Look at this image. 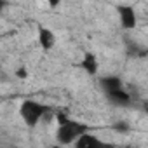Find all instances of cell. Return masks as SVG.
<instances>
[{"instance_id":"obj_3","label":"cell","mask_w":148,"mask_h":148,"mask_svg":"<svg viewBox=\"0 0 148 148\" xmlns=\"http://www.w3.org/2000/svg\"><path fill=\"white\" fill-rule=\"evenodd\" d=\"M119 14H120V23L124 28H134L136 26V14H134L132 7L122 5V7H119Z\"/></svg>"},{"instance_id":"obj_7","label":"cell","mask_w":148,"mask_h":148,"mask_svg":"<svg viewBox=\"0 0 148 148\" xmlns=\"http://www.w3.org/2000/svg\"><path fill=\"white\" fill-rule=\"evenodd\" d=\"M101 84H103V89L106 92H113V91L122 89V80L119 77H106L101 80Z\"/></svg>"},{"instance_id":"obj_11","label":"cell","mask_w":148,"mask_h":148,"mask_svg":"<svg viewBox=\"0 0 148 148\" xmlns=\"http://www.w3.org/2000/svg\"><path fill=\"white\" fill-rule=\"evenodd\" d=\"M4 7H5V2H2V0H0V11H2Z\"/></svg>"},{"instance_id":"obj_4","label":"cell","mask_w":148,"mask_h":148,"mask_svg":"<svg viewBox=\"0 0 148 148\" xmlns=\"http://www.w3.org/2000/svg\"><path fill=\"white\" fill-rule=\"evenodd\" d=\"M38 44H40V47L45 49V51L52 49L54 44H56V37H54V33H52L49 28H44V26L38 28Z\"/></svg>"},{"instance_id":"obj_1","label":"cell","mask_w":148,"mask_h":148,"mask_svg":"<svg viewBox=\"0 0 148 148\" xmlns=\"http://www.w3.org/2000/svg\"><path fill=\"white\" fill-rule=\"evenodd\" d=\"M87 132V125L79 124V122H73V120H66L64 124H59L58 132H56V139L59 145H70L73 143L79 136Z\"/></svg>"},{"instance_id":"obj_9","label":"cell","mask_w":148,"mask_h":148,"mask_svg":"<svg viewBox=\"0 0 148 148\" xmlns=\"http://www.w3.org/2000/svg\"><path fill=\"white\" fill-rule=\"evenodd\" d=\"M115 129H117V131H122V132L129 131V127H127V124H125V122H119V124H115Z\"/></svg>"},{"instance_id":"obj_12","label":"cell","mask_w":148,"mask_h":148,"mask_svg":"<svg viewBox=\"0 0 148 148\" xmlns=\"http://www.w3.org/2000/svg\"><path fill=\"white\" fill-rule=\"evenodd\" d=\"M52 148H61V146H52Z\"/></svg>"},{"instance_id":"obj_5","label":"cell","mask_w":148,"mask_h":148,"mask_svg":"<svg viewBox=\"0 0 148 148\" xmlns=\"http://www.w3.org/2000/svg\"><path fill=\"white\" fill-rule=\"evenodd\" d=\"M108 98L113 105L117 106H129L132 103V98L124 91V89H119V91H113V92H108Z\"/></svg>"},{"instance_id":"obj_6","label":"cell","mask_w":148,"mask_h":148,"mask_svg":"<svg viewBox=\"0 0 148 148\" xmlns=\"http://www.w3.org/2000/svg\"><path fill=\"white\" fill-rule=\"evenodd\" d=\"M80 66L89 73V75H94V73L98 71V59H96V56H94V54H91V52L84 54V59H82Z\"/></svg>"},{"instance_id":"obj_8","label":"cell","mask_w":148,"mask_h":148,"mask_svg":"<svg viewBox=\"0 0 148 148\" xmlns=\"http://www.w3.org/2000/svg\"><path fill=\"white\" fill-rule=\"evenodd\" d=\"M87 148H113L112 145H108V143H103L101 139H98V138H94L91 143H89V146Z\"/></svg>"},{"instance_id":"obj_2","label":"cell","mask_w":148,"mask_h":148,"mask_svg":"<svg viewBox=\"0 0 148 148\" xmlns=\"http://www.w3.org/2000/svg\"><path fill=\"white\" fill-rule=\"evenodd\" d=\"M49 108L45 105L32 101V99H26V101H23V105L19 108V113H21V117H23V120H25V124L28 127H35L42 120V117H44V113Z\"/></svg>"},{"instance_id":"obj_10","label":"cell","mask_w":148,"mask_h":148,"mask_svg":"<svg viewBox=\"0 0 148 148\" xmlns=\"http://www.w3.org/2000/svg\"><path fill=\"white\" fill-rule=\"evenodd\" d=\"M16 75H18L19 79H26V75H28V71H26L25 68H18V71H16Z\"/></svg>"}]
</instances>
